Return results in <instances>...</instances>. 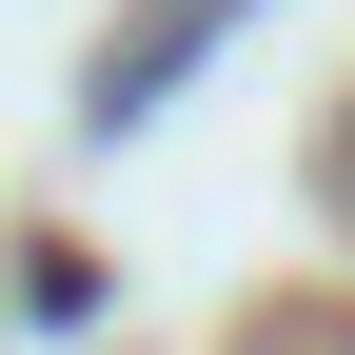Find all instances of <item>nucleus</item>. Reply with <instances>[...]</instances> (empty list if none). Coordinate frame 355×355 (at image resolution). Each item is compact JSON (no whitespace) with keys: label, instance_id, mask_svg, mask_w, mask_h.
<instances>
[{"label":"nucleus","instance_id":"nucleus-1","mask_svg":"<svg viewBox=\"0 0 355 355\" xmlns=\"http://www.w3.org/2000/svg\"><path fill=\"white\" fill-rule=\"evenodd\" d=\"M217 20H237V0H139V20H119V40H99V119H158V79H178V60H198V40H217Z\"/></svg>","mask_w":355,"mask_h":355}]
</instances>
